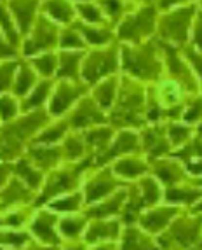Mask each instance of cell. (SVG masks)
Masks as SVG:
<instances>
[{
  "label": "cell",
  "instance_id": "cell-1",
  "mask_svg": "<svg viewBox=\"0 0 202 250\" xmlns=\"http://www.w3.org/2000/svg\"><path fill=\"white\" fill-rule=\"evenodd\" d=\"M44 123L46 114L33 112L13 125L0 128V163H13L18 159L25 140Z\"/></svg>",
  "mask_w": 202,
  "mask_h": 250
},
{
  "label": "cell",
  "instance_id": "cell-2",
  "mask_svg": "<svg viewBox=\"0 0 202 250\" xmlns=\"http://www.w3.org/2000/svg\"><path fill=\"white\" fill-rule=\"evenodd\" d=\"M80 171L75 168V170H61V171H54L51 173L47 179H44L40 192L35 194V201L33 205L38 207V205H46L49 201H53L54 198H58L59 194H66V192H72L77 188V175Z\"/></svg>",
  "mask_w": 202,
  "mask_h": 250
},
{
  "label": "cell",
  "instance_id": "cell-3",
  "mask_svg": "<svg viewBox=\"0 0 202 250\" xmlns=\"http://www.w3.org/2000/svg\"><path fill=\"white\" fill-rule=\"evenodd\" d=\"M33 201H35V194L32 189H28L19 179L13 175L0 191V212L26 207L30 203L33 205Z\"/></svg>",
  "mask_w": 202,
  "mask_h": 250
},
{
  "label": "cell",
  "instance_id": "cell-4",
  "mask_svg": "<svg viewBox=\"0 0 202 250\" xmlns=\"http://www.w3.org/2000/svg\"><path fill=\"white\" fill-rule=\"evenodd\" d=\"M58 222V217L53 210H40L37 215L33 217L32 224H30V231H32L33 238H37L38 242L44 243L47 247H58L61 243V238L58 236L54 226Z\"/></svg>",
  "mask_w": 202,
  "mask_h": 250
},
{
  "label": "cell",
  "instance_id": "cell-5",
  "mask_svg": "<svg viewBox=\"0 0 202 250\" xmlns=\"http://www.w3.org/2000/svg\"><path fill=\"white\" fill-rule=\"evenodd\" d=\"M13 175L19 179L26 188L32 189L33 192L38 191L44 184V171L38 170L30 159L19 158L13 163Z\"/></svg>",
  "mask_w": 202,
  "mask_h": 250
},
{
  "label": "cell",
  "instance_id": "cell-6",
  "mask_svg": "<svg viewBox=\"0 0 202 250\" xmlns=\"http://www.w3.org/2000/svg\"><path fill=\"white\" fill-rule=\"evenodd\" d=\"M115 68V54L113 53H94L92 56H89V60L86 62L84 67V77L89 83L98 81L101 75L108 74Z\"/></svg>",
  "mask_w": 202,
  "mask_h": 250
},
{
  "label": "cell",
  "instance_id": "cell-7",
  "mask_svg": "<svg viewBox=\"0 0 202 250\" xmlns=\"http://www.w3.org/2000/svg\"><path fill=\"white\" fill-rule=\"evenodd\" d=\"M152 23H153V9H143L138 16L129 18L124 25L120 26V37L134 39L140 34L152 32Z\"/></svg>",
  "mask_w": 202,
  "mask_h": 250
},
{
  "label": "cell",
  "instance_id": "cell-8",
  "mask_svg": "<svg viewBox=\"0 0 202 250\" xmlns=\"http://www.w3.org/2000/svg\"><path fill=\"white\" fill-rule=\"evenodd\" d=\"M61 158V149L59 147H30L28 159L38 168V170H49Z\"/></svg>",
  "mask_w": 202,
  "mask_h": 250
},
{
  "label": "cell",
  "instance_id": "cell-9",
  "mask_svg": "<svg viewBox=\"0 0 202 250\" xmlns=\"http://www.w3.org/2000/svg\"><path fill=\"white\" fill-rule=\"evenodd\" d=\"M192 13H194V7H188L180 11L174 16H169L165 21H162V26H164L162 32L165 35H171L176 41H183L186 35V25H188V20L192 16Z\"/></svg>",
  "mask_w": 202,
  "mask_h": 250
},
{
  "label": "cell",
  "instance_id": "cell-10",
  "mask_svg": "<svg viewBox=\"0 0 202 250\" xmlns=\"http://www.w3.org/2000/svg\"><path fill=\"white\" fill-rule=\"evenodd\" d=\"M82 91H84L82 88H72V86H66V84L59 86L58 91H56V95L53 96L51 112H53V114H61L63 110H66V108L70 107L72 102H73Z\"/></svg>",
  "mask_w": 202,
  "mask_h": 250
},
{
  "label": "cell",
  "instance_id": "cell-11",
  "mask_svg": "<svg viewBox=\"0 0 202 250\" xmlns=\"http://www.w3.org/2000/svg\"><path fill=\"white\" fill-rule=\"evenodd\" d=\"M54 44V28L51 25H47L46 21H42V26H38L37 37L33 41H28L25 46L26 54H33L35 51L44 49V47Z\"/></svg>",
  "mask_w": 202,
  "mask_h": 250
},
{
  "label": "cell",
  "instance_id": "cell-12",
  "mask_svg": "<svg viewBox=\"0 0 202 250\" xmlns=\"http://www.w3.org/2000/svg\"><path fill=\"white\" fill-rule=\"evenodd\" d=\"M99 121H103V116H101L89 102H84V104L80 105V108L72 116V125H73L75 128H84V126L92 125V123H99Z\"/></svg>",
  "mask_w": 202,
  "mask_h": 250
},
{
  "label": "cell",
  "instance_id": "cell-13",
  "mask_svg": "<svg viewBox=\"0 0 202 250\" xmlns=\"http://www.w3.org/2000/svg\"><path fill=\"white\" fill-rule=\"evenodd\" d=\"M32 242L26 231L19 229H0V249H18Z\"/></svg>",
  "mask_w": 202,
  "mask_h": 250
},
{
  "label": "cell",
  "instance_id": "cell-14",
  "mask_svg": "<svg viewBox=\"0 0 202 250\" xmlns=\"http://www.w3.org/2000/svg\"><path fill=\"white\" fill-rule=\"evenodd\" d=\"M80 194L78 192H72V194H66V196H61L58 200L49 201V208L53 212H75V210L80 208Z\"/></svg>",
  "mask_w": 202,
  "mask_h": 250
},
{
  "label": "cell",
  "instance_id": "cell-15",
  "mask_svg": "<svg viewBox=\"0 0 202 250\" xmlns=\"http://www.w3.org/2000/svg\"><path fill=\"white\" fill-rule=\"evenodd\" d=\"M14 13L18 16V21H19L21 30L26 32L32 23V16H33V9H35V2L33 0H19V2H14L13 4Z\"/></svg>",
  "mask_w": 202,
  "mask_h": 250
},
{
  "label": "cell",
  "instance_id": "cell-16",
  "mask_svg": "<svg viewBox=\"0 0 202 250\" xmlns=\"http://www.w3.org/2000/svg\"><path fill=\"white\" fill-rule=\"evenodd\" d=\"M113 188V184L107 179H96V180H91V182L86 186V200L87 201H94L98 198H101L103 194H107L110 189Z\"/></svg>",
  "mask_w": 202,
  "mask_h": 250
},
{
  "label": "cell",
  "instance_id": "cell-17",
  "mask_svg": "<svg viewBox=\"0 0 202 250\" xmlns=\"http://www.w3.org/2000/svg\"><path fill=\"white\" fill-rule=\"evenodd\" d=\"M59 229L61 234L68 240H75L84 229V219L80 217H66L63 221H59Z\"/></svg>",
  "mask_w": 202,
  "mask_h": 250
},
{
  "label": "cell",
  "instance_id": "cell-18",
  "mask_svg": "<svg viewBox=\"0 0 202 250\" xmlns=\"http://www.w3.org/2000/svg\"><path fill=\"white\" fill-rule=\"evenodd\" d=\"M117 226L115 224H107V222H94V224L89 228L87 231L86 240L87 242H94V240H99V238L108 236V234H115Z\"/></svg>",
  "mask_w": 202,
  "mask_h": 250
},
{
  "label": "cell",
  "instance_id": "cell-19",
  "mask_svg": "<svg viewBox=\"0 0 202 250\" xmlns=\"http://www.w3.org/2000/svg\"><path fill=\"white\" fill-rule=\"evenodd\" d=\"M80 60V54H63L61 65H59V77H75L77 75V65Z\"/></svg>",
  "mask_w": 202,
  "mask_h": 250
},
{
  "label": "cell",
  "instance_id": "cell-20",
  "mask_svg": "<svg viewBox=\"0 0 202 250\" xmlns=\"http://www.w3.org/2000/svg\"><path fill=\"white\" fill-rule=\"evenodd\" d=\"M126 67L138 75H150L148 62H143V58H141L140 54H132L128 51L126 53Z\"/></svg>",
  "mask_w": 202,
  "mask_h": 250
},
{
  "label": "cell",
  "instance_id": "cell-21",
  "mask_svg": "<svg viewBox=\"0 0 202 250\" xmlns=\"http://www.w3.org/2000/svg\"><path fill=\"white\" fill-rule=\"evenodd\" d=\"M49 89H51V83H47V81L40 83L38 84V88L33 91V95L30 96V98H26V102H23V108H25V110H30V108H33V107H38L42 102L46 100Z\"/></svg>",
  "mask_w": 202,
  "mask_h": 250
},
{
  "label": "cell",
  "instance_id": "cell-22",
  "mask_svg": "<svg viewBox=\"0 0 202 250\" xmlns=\"http://www.w3.org/2000/svg\"><path fill=\"white\" fill-rule=\"evenodd\" d=\"M33 81H35V75H33V72L30 70L28 67H23L19 72V75H18L16 83H14V93L19 96L26 95V91L30 89V86L33 84Z\"/></svg>",
  "mask_w": 202,
  "mask_h": 250
},
{
  "label": "cell",
  "instance_id": "cell-23",
  "mask_svg": "<svg viewBox=\"0 0 202 250\" xmlns=\"http://www.w3.org/2000/svg\"><path fill=\"white\" fill-rule=\"evenodd\" d=\"M47 11L54 18H58L59 21H68L72 16L70 5L66 4L65 0H51V2H47Z\"/></svg>",
  "mask_w": 202,
  "mask_h": 250
},
{
  "label": "cell",
  "instance_id": "cell-24",
  "mask_svg": "<svg viewBox=\"0 0 202 250\" xmlns=\"http://www.w3.org/2000/svg\"><path fill=\"white\" fill-rule=\"evenodd\" d=\"M66 131V123H61V125L54 126V128H47L44 133H40L37 138H35V144H53L56 140L65 135Z\"/></svg>",
  "mask_w": 202,
  "mask_h": 250
},
{
  "label": "cell",
  "instance_id": "cell-25",
  "mask_svg": "<svg viewBox=\"0 0 202 250\" xmlns=\"http://www.w3.org/2000/svg\"><path fill=\"white\" fill-rule=\"evenodd\" d=\"M18 112V105L11 96H0V119L2 121H13Z\"/></svg>",
  "mask_w": 202,
  "mask_h": 250
},
{
  "label": "cell",
  "instance_id": "cell-26",
  "mask_svg": "<svg viewBox=\"0 0 202 250\" xmlns=\"http://www.w3.org/2000/svg\"><path fill=\"white\" fill-rule=\"evenodd\" d=\"M16 67H18L16 62H13V63L9 62V63H4V65H0V93H4L5 89L11 88Z\"/></svg>",
  "mask_w": 202,
  "mask_h": 250
},
{
  "label": "cell",
  "instance_id": "cell-27",
  "mask_svg": "<svg viewBox=\"0 0 202 250\" xmlns=\"http://www.w3.org/2000/svg\"><path fill=\"white\" fill-rule=\"evenodd\" d=\"M65 150H66V158L68 159H75V158H80L82 156V144L78 140L77 137H72V138H66V144H65Z\"/></svg>",
  "mask_w": 202,
  "mask_h": 250
},
{
  "label": "cell",
  "instance_id": "cell-28",
  "mask_svg": "<svg viewBox=\"0 0 202 250\" xmlns=\"http://www.w3.org/2000/svg\"><path fill=\"white\" fill-rule=\"evenodd\" d=\"M54 65H56V60L54 56L51 54H46V56H42V58L35 60V67L38 68V72L44 75H51L54 72Z\"/></svg>",
  "mask_w": 202,
  "mask_h": 250
},
{
  "label": "cell",
  "instance_id": "cell-29",
  "mask_svg": "<svg viewBox=\"0 0 202 250\" xmlns=\"http://www.w3.org/2000/svg\"><path fill=\"white\" fill-rule=\"evenodd\" d=\"M78 28L82 30L84 34H86L87 41L92 42V44H103V42H107L108 39H110V34H108V32H98V30H89V28H86V26H80V25H78Z\"/></svg>",
  "mask_w": 202,
  "mask_h": 250
},
{
  "label": "cell",
  "instance_id": "cell-30",
  "mask_svg": "<svg viewBox=\"0 0 202 250\" xmlns=\"http://www.w3.org/2000/svg\"><path fill=\"white\" fill-rule=\"evenodd\" d=\"M96 96H98V100L101 102L103 107H108V105L111 104V98H113V83L103 84V86L98 89Z\"/></svg>",
  "mask_w": 202,
  "mask_h": 250
},
{
  "label": "cell",
  "instance_id": "cell-31",
  "mask_svg": "<svg viewBox=\"0 0 202 250\" xmlns=\"http://www.w3.org/2000/svg\"><path fill=\"white\" fill-rule=\"evenodd\" d=\"M108 137H110V129H94V131L87 135V142L91 144V146L99 147L107 142Z\"/></svg>",
  "mask_w": 202,
  "mask_h": 250
},
{
  "label": "cell",
  "instance_id": "cell-32",
  "mask_svg": "<svg viewBox=\"0 0 202 250\" xmlns=\"http://www.w3.org/2000/svg\"><path fill=\"white\" fill-rule=\"evenodd\" d=\"M0 23H2V26H4V30H5V34H7L9 41L13 42V44H16V42H18V35H16V32H14L13 25H11V21H9L7 13H5L2 7H0Z\"/></svg>",
  "mask_w": 202,
  "mask_h": 250
},
{
  "label": "cell",
  "instance_id": "cell-33",
  "mask_svg": "<svg viewBox=\"0 0 202 250\" xmlns=\"http://www.w3.org/2000/svg\"><path fill=\"white\" fill-rule=\"evenodd\" d=\"M134 137H132V135H124V137H120L119 138V142H117V146L113 147V149H111V154L110 156H113V154H117V152H119L120 149L122 150H126V149H132V147H134ZM110 156H108V158H110Z\"/></svg>",
  "mask_w": 202,
  "mask_h": 250
},
{
  "label": "cell",
  "instance_id": "cell-34",
  "mask_svg": "<svg viewBox=\"0 0 202 250\" xmlns=\"http://www.w3.org/2000/svg\"><path fill=\"white\" fill-rule=\"evenodd\" d=\"M13 177V163H0V191Z\"/></svg>",
  "mask_w": 202,
  "mask_h": 250
},
{
  "label": "cell",
  "instance_id": "cell-35",
  "mask_svg": "<svg viewBox=\"0 0 202 250\" xmlns=\"http://www.w3.org/2000/svg\"><path fill=\"white\" fill-rule=\"evenodd\" d=\"M117 171H120V173H126V175H136V173H140V171H143V167H140V165H134V163H120L119 167H117Z\"/></svg>",
  "mask_w": 202,
  "mask_h": 250
},
{
  "label": "cell",
  "instance_id": "cell-36",
  "mask_svg": "<svg viewBox=\"0 0 202 250\" xmlns=\"http://www.w3.org/2000/svg\"><path fill=\"white\" fill-rule=\"evenodd\" d=\"M61 46L63 47H80V46H82V42H80V39H78L75 34L68 32V34L63 35Z\"/></svg>",
  "mask_w": 202,
  "mask_h": 250
},
{
  "label": "cell",
  "instance_id": "cell-37",
  "mask_svg": "<svg viewBox=\"0 0 202 250\" xmlns=\"http://www.w3.org/2000/svg\"><path fill=\"white\" fill-rule=\"evenodd\" d=\"M78 11L87 18V20L91 21H99V14L92 5H78Z\"/></svg>",
  "mask_w": 202,
  "mask_h": 250
},
{
  "label": "cell",
  "instance_id": "cell-38",
  "mask_svg": "<svg viewBox=\"0 0 202 250\" xmlns=\"http://www.w3.org/2000/svg\"><path fill=\"white\" fill-rule=\"evenodd\" d=\"M0 250H56V247H47V245H38V243L28 242L26 245L18 247V249H0Z\"/></svg>",
  "mask_w": 202,
  "mask_h": 250
},
{
  "label": "cell",
  "instance_id": "cell-39",
  "mask_svg": "<svg viewBox=\"0 0 202 250\" xmlns=\"http://www.w3.org/2000/svg\"><path fill=\"white\" fill-rule=\"evenodd\" d=\"M103 4H105V7L108 9V13H110L111 16H117V14L120 13V2L119 0H105Z\"/></svg>",
  "mask_w": 202,
  "mask_h": 250
},
{
  "label": "cell",
  "instance_id": "cell-40",
  "mask_svg": "<svg viewBox=\"0 0 202 250\" xmlns=\"http://www.w3.org/2000/svg\"><path fill=\"white\" fill-rule=\"evenodd\" d=\"M9 56H14V49L0 41V58H9Z\"/></svg>",
  "mask_w": 202,
  "mask_h": 250
},
{
  "label": "cell",
  "instance_id": "cell-41",
  "mask_svg": "<svg viewBox=\"0 0 202 250\" xmlns=\"http://www.w3.org/2000/svg\"><path fill=\"white\" fill-rule=\"evenodd\" d=\"M201 108H202V102H197V104H195V107L188 112L186 119H188V121H190V119H195V117H197L199 114H201Z\"/></svg>",
  "mask_w": 202,
  "mask_h": 250
},
{
  "label": "cell",
  "instance_id": "cell-42",
  "mask_svg": "<svg viewBox=\"0 0 202 250\" xmlns=\"http://www.w3.org/2000/svg\"><path fill=\"white\" fill-rule=\"evenodd\" d=\"M171 133H173L174 140H182V138L186 135V129H183V128H173V129H171Z\"/></svg>",
  "mask_w": 202,
  "mask_h": 250
},
{
  "label": "cell",
  "instance_id": "cell-43",
  "mask_svg": "<svg viewBox=\"0 0 202 250\" xmlns=\"http://www.w3.org/2000/svg\"><path fill=\"white\" fill-rule=\"evenodd\" d=\"M195 42H197V46L202 49V18H201V21H199L197 32H195Z\"/></svg>",
  "mask_w": 202,
  "mask_h": 250
},
{
  "label": "cell",
  "instance_id": "cell-44",
  "mask_svg": "<svg viewBox=\"0 0 202 250\" xmlns=\"http://www.w3.org/2000/svg\"><path fill=\"white\" fill-rule=\"evenodd\" d=\"M190 58L194 60L195 65H197V68H199V72H201V74H202V60H201V58H197V56H195L194 53H190Z\"/></svg>",
  "mask_w": 202,
  "mask_h": 250
},
{
  "label": "cell",
  "instance_id": "cell-45",
  "mask_svg": "<svg viewBox=\"0 0 202 250\" xmlns=\"http://www.w3.org/2000/svg\"><path fill=\"white\" fill-rule=\"evenodd\" d=\"M174 2H178V0H162V2H161V5H162V7H167V5L174 4Z\"/></svg>",
  "mask_w": 202,
  "mask_h": 250
},
{
  "label": "cell",
  "instance_id": "cell-46",
  "mask_svg": "<svg viewBox=\"0 0 202 250\" xmlns=\"http://www.w3.org/2000/svg\"><path fill=\"white\" fill-rule=\"evenodd\" d=\"M65 250H80V247H68V249H65Z\"/></svg>",
  "mask_w": 202,
  "mask_h": 250
},
{
  "label": "cell",
  "instance_id": "cell-47",
  "mask_svg": "<svg viewBox=\"0 0 202 250\" xmlns=\"http://www.w3.org/2000/svg\"><path fill=\"white\" fill-rule=\"evenodd\" d=\"M96 250H108V249H105V247H101V249H96Z\"/></svg>",
  "mask_w": 202,
  "mask_h": 250
},
{
  "label": "cell",
  "instance_id": "cell-48",
  "mask_svg": "<svg viewBox=\"0 0 202 250\" xmlns=\"http://www.w3.org/2000/svg\"><path fill=\"white\" fill-rule=\"evenodd\" d=\"M201 131H202V128H201Z\"/></svg>",
  "mask_w": 202,
  "mask_h": 250
}]
</instances>
